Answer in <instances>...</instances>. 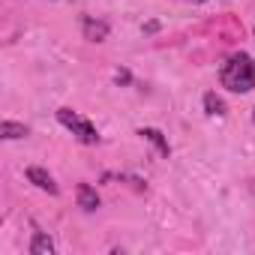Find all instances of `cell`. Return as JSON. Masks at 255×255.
<instances>
[{
    "label": "cell",
    "instance_id": "cell-1",
    "mask_svg": "<svg viewBox=\"0 0 255 255\" xmlns=\"http://www.w3.org/2000/svg\"><path fill=\"white\" fill-rule=\"evenodd\" d=\"M219 81L231 93H249V90H255V60L249 54H243V51L231 54L222 63V69H219Z\"/></svg>",
    "mask_w": 255,
    "mask_h": 255
},
{
    "label": "cell",
    "instance_id": "cell-2",
    "mask_svg": "<svg viewBox=\"0 0 255 255\" xmlns=\"http://www.w3.org/2000/svg\"><path fill=\"white\" fill-rule=\"evenodd\" d=\"M57 120L66 126V129H69L72 135H78L84 144H96V141H99L96 126H93L87 117H81L78 111H72V108H60V111H57Z\"/></svg>",
    "mask_w": 255,
    "mask_h": 255
},
{
    "label": "cell",
    "instance_id": "cell-3",
    "mask_svg": "<svg viewBox=\"0 0 255 255\" xmlns=\"http://www.w3.org/2000/svg\"><path fill=\"white\" fill-rule=\"evenodd\" d=\"M27 180H30L33 186H39L42 192H48V195H57V183H54V177H51L45 168H39V165H30V168H27Z\"/></svg>",
    "mask_w": 255,
    "mask_h": 255
},
{
    "label": "cell",
    "instance_id": "cell-4",
    "mask_svg": "<svg viewBox=\"0 0 255 255\" xmlns=\"http://www.w3.org/2000/svg\"><path fill=\"white\" fill-rule=\"evenodd\" d=\"M81 30H84V39H90V42H102V39H108V24H105V21L84 18V21H81Z\"/></svg>",
    "mask_w": 255,
    "mask_h": 255
},
{
    "label": "cell",
    "instance_id": "cell-5",
    "mask_svg": "<svg viewBox=\"0 0 255 255\" xmlns=\"http://www.w3.org/2000/svg\"><path fill=\"white\" fill-rule=\"evenodd\" d=\"M75 198H78V207L87 210V213L99 207V195H96V189L87 186V183H78V186H75Z\"/></svg>",
    "mask_w": 255,
    "mask_h": 255
},
{
    "label": "cell",
    "instance_id": "cell-6",
    "mask_svg": "<svg viewBox=\"0 0 255 255\" xmlns=\"http://www.w3.org/2000/svg\"><path fill=\"white\" fill-rule=\"evenodd\" d=\"M30 255H54V240L48 234H33L30 240Z\"/></svg>",
    "mask_w": 255,
    "mask_h": 255
},
{
    "label": "cell",
    "instance_id": "cell-7",
    "mask_svg": "<svg viewBox=\"0 0 255 255\" xmlns=\"http://www.w3.org/2000/svg\"><path fill=\"white\" fill-rule=\"evenodd\" d=\"M24 135H27V126H24V123L3 120V126H0V138H6V141H12V138H24Z\"/></svg>",
    "mask_w": 255,
    "mask_h": 255
},
{
    "label": "cell",
    "instance_id": "cell-8",
    "mask_svg": "<svg viewBox=\"0 0 255 255\" xmlns=\"http://www.w3.org/2000/svg\"><path fill=\"white\" fill-rule=\"evenodd\" d=\"M138 135H144L147 141H153V144L159 147V153H162V156H168V153H171V147H168V141L162 138V132H159V129H141Z\"/></svg>",
    "mask_w": 255,
    "mask_h": 255
},
{
    "label": "cell",
    "instance_id": "cell-9",
    "mask_svg": "<svg viewBox=\"0 0 255 255\" xmlns=\"http://www.w3.org/2000/svg\"><path fill=\"white\" fill-rule=\"evenodd\" d=\"M204 108H207V114H213V117H222V114H225V102H222L216 93H204Z\"/></svg>",
    "mask_w": 255,
    "mask_h": 255
},
{
    "label": "cell",
    "instance_id": "cell-10",
    "mask_svg": "<svg viewBox=\"0 0 255 255\" xmlns=\"http://www.w3.org/2000/svg\"><path fill=\"white\" fill-rule=\"evenodd\" d=\"M156 30H159V21H147L144 24V33H156Z\"/></svg>",
    "mask_w": 255,
    "mask_h": 255
},
{
    "label": "cell",
    "instance_id": "cell-11",
    "mask_svg": "<svg viewBox=\"0 0 255 255\" xmlns=\"http://www.w3.org/2000/svg\"><path fill=\"white\" fill-rule=\"evenodd\" d=\"M192 3H204V0H192Z\"/></svg>",
    "mask_w": 255,
    "mask_h": 255
},
{
    "label": "cell",
    "instance_id": "cell-12",
    "mask_svg": "<svg viewBox=\"0 0 255 255\" xmlns=\"http://www.w3.org/2000/svg\"><path fill=\"white\" fill-rule=\"evenodd\" d=\"M252 33H255V30H252Z\"/></svg>",
    "mask_w": 255,
    "mask_h": 255
}]
</instances>
